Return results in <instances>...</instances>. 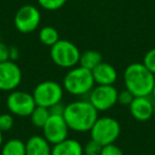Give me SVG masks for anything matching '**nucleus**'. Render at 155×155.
I'll return each mask as SVG.
<instances>
[{
    "instance_id": "nucleus-14",
    "label": "nucleus",
    "mask_w": 155,
    "mask_h": 155,
    "mask_svg": "<svg viewBox=\"0 0 155 155\" xmlns=\"http://www.w3.org/2000/svg\"><path fill=\"white\" fill-rule=\"evenodd\" d=\"M52 144L44 136L33 135L26 142V155H51Z\"/></svg>"
},
{
    "instance_id": "nucleus-19",
    "label": "nucleus",
    "mask_w": 155,
    "mask_h": 155,
    "mask_svg": "<svg viewBox=\"0 0 155 155\" xmlns=\"http://www.w3.org/2000/svg\"><path fill=\"white\" fill-rule=\"evenodd\" d=\"M50 116V110L49 108L43 107V106H37L34 108L32 114L30 115V120L34 127L43 129L45 123L47 122L48 118Z\"/></svg>"
},
{
    "instance_id": "nucleus-18",
    "label": "nucleus",
    "mask_w": 155,
    "mask_h": 155,
    "mask_svg": "<svg viewBox=\"0 0 155 155\" xmlns=\"http://www.w3.org/2000/svg\"><path fill=\"white\" fill-rule=\"evenodd\" d=\"M38 38L43 45L51 48L54 44L60 41V35L55 28L51 26H45L39 30Z\"/></svg>"
},
{
    "instance_id": "nucleus-7",
    "label": "nucleus",
    "mask_w": 155,
    "mask_h": 155,
    "mask_svg": "<svg viewBox=\"0 0 155 155\" xmlns=\"http://www.w3.org/2000/svg\"><path fill=\"white\" fill-rule=\"evenodd\" d=\"M5 104L8 110L12 115L18 117H30L34 108L36 107V103L32 94L17 89L9 94Z\"/></svg>"
},
{
    "instance_id": "nucleus-31",
    "label": "nucleus",
    "mask_w": 155,
    "mask_h": 155,
    "mask_svg": "<svg viewBox=\"0 0 155 155\" xmlns=\"http://www.w3.org/2000/svg\"><path fill=\"white\" fill-rule=\"evenodd\" d=\"M154 115H155V103H154Z\"/></svg>"
},
{
    "instance_id": "nucleus-5",
    "label": "nucleus",
    "mask_w": 155,
    "mask_h": 155,
    "mask_svg": "<svg viewBox=\"0 0 155 155\" xmlns=\"http://www.w3.org/2000/svg\"><path fill=\"white\" fill-rule=\"evenodd\" d=\"M81 52L79 48L67 39H60L50 48V58L56 66L71 69L80 62Z\"/></svg>"
},
{
    "instance_id": "nucleus-20",
    "label": "nucleus",
    "mask_w": 155,
    "mask_h": 155,
    "mask_svg": "<svg viewBox=\"0 0 155 155\" xmlns=\"http://www.w3.org/2000/svg\"><path fill=\"white\" fill-rule=\"evenodd\" d=\"M67 0H37L39 7L46 11H56L60 10L66 3Z\"/></svg>"
},
{
    "instance_id": "nucleus-21",
    "label": "nucleus",
    "mask_w": 155,
    "mask_h": 155,
    "mask_svg": "<svg viewBox=\"0 0 155 155\" xmlns=\"http://www.w3.org/2000/svg\"><path fill=\"white\" fill-rule=\"evenodd\" d=\"M102 146L99 142L91 139L83 146V154L84 155H100Z\"/></svg>"
},
{
    "instance_id": "nucleus-3",
    "label": "nucleus",
    "mask_w": 155,
    "mask_h": 155,
    "mask_svg": "<svg viewBox=\"0 0 155 155\" xmlns=\"http://www.w3.org/2000/svg\"><path fill=\"white\" fill-rule=\"evenodd\" d=\"M63 88L71 96L81 97L89 95L95 87L93 73L91 70L81 66L69 69L63 79Z\"/></svg>"
},
{
    "instance_id": "nucleus-27",
    "label": "nucleus",
    "mask_w": 155,
    "mask_h": 155,
    "mask_svg": "<svg viewBox=\"0 0 155 155\" xmlns=\"http://www.w3.org/2000/svg\"><path fill=\"white\" fill-rule=\"evenodd\" d=\"M19 56H20L19 49L17 47H15V46H11L10 47V61L16 62L19 58Z\"/></svg>"
},
{
    "instance_id": "nucleus-10",
    "label": "nucleus",
    "mask_w": 155,
    "mask_h": 155,
    "mask_svg": "<svg viewBox=\"0 0 155 155\" xmlns=\"http://www.w3.org/2000/svg\"><path fill=\"white\" fill-rule=\"evenodd\" d=\"M69 127L63 115L50 114L43 127V136L53 146L68 138Z\"/></svg>"
},
{
    "instance_id": "nucleus-24",
    "label": "nucleus",
    "mask_w": 155,
    "mask_h": 155,
    "mask_svg": "<svg viewBox=\"0 0 155 155\" xmlns=\"http://www.w3.org/2000/svg\"><path fill=\"white\" fill-rule=\"evenodd\" d=\"M100 155H124L120 148L115 143H110L102 147Z\"/></svg>"
},
{
    "instance_id": "nucleus-30",
    "label": "nucleus",
    "mask_w": 155,
    "mask_h": 155,
    "mask_svg": "<svg viewBox=\"0 0 155 155\" xmlns=\"http://www.w3.org/2000/svg\"><path fill=\"white\" fill-rule=\"evenodd\" d=\"M153 97V99H154L155 101V83H154V87H153V91H152V95H151Z\"/></svg>"
},
{
    "instance_id": "nucleus-16",
    "label": "nucleus",
    "mask_w": 155,
    "mask_h": 155,
    "mask_svg": "<svg viewBox=\"0 0 155 155\" xmlns=\"http://www.w3.org/2000/svg\"><path fill=\"white\" fill-rule=\"evenodd\" d=\"M102 62H103V58L100 52L96 51V50H86L81 53L79 66L91 71Z\"/></svg>"
},
{
    "instance_id": "nucleus-6",
    "label": "nucleus",
    "mask_w": 155,
    "mask_h": 155,
    "mask_svg": "<svg viewBox=\"0 0 155 155\" xmlns=\"http://www.w3.org/2000/svg\"><path fill=\"white\" fill-rule=\"evenodd\" d=\"M32 95L37 106L50 108L62 102L64 97V88L60 83L48 80L37 84Z\"/></svg>"
},
{
    "instance_id": "nucleus-9",
    "label": "nucleus",
    "mask_w": 155,
    "mask_h": 155,
    "mask_svg": "<svg viewBox=\"0 0 155 155\" xmlns=\"http://www.w3.org/2000/svg\"><path fill=\"white\" fill-rule=\"evenodd\" d=\"M41 15L35 5H26L20 7L14 16V26L20 33H32L39 27Z\"/></svg>"
},
{
    "instance_id": "nucleus-25",
    "label": "nucleus",
    "mask_w": 155,
    "mask_h": 155,
    "mask_svg": "<svg viewBox=\"0 0 155 155\" xmlns=\"http://www.w3.org/2000/svg\"><path fill=\"white\" fill-rule=\"evenodd\" d=\"M134 96L130 93L129 91L124 89V91H120L118 94V103H120L123 106H130V104L132 103V101L134 100Z\"/></svg>"
},
{
    "instance_id": "nucleus-12",
    "label": "nucleus",
    "mask_w": 155,
    "mask_h": 155,
    "mask_svg": "<svg viewBox=\"0 0 155 155\" xmlns=\"http://www.w3.org/2000/svg\"><path fill=\"white\" fill-rule=\"evenodd\" d=\"M130 113L135 120L146 122L154 115V102L148 97H135L129 106Z\"/></svg>"
},
{
    "instance_id": "nucleus-26",
    "label": "nucleus",
    "mask_w": 155,
    "mask_h": 155,
    "mask_svg": "<svg viewBox=\"0 0 155 155\" xmlns=\"http://www.w3.org/2000/svg\"><path fill=\"white\" fill-rule=\"evenodd\" d=\"M10 61V47L7 44L0 41V63Z\"/></svg>"
},
{
    "instance_id": "nucleus-2",
    "label": "nucleus",
    "mask_w": 155,
    "mask_h": 155,
    "mask_svg": "<svg viewBox=\"0 0 155 155\" xmlns=\"http://www.w3.org/2000/svg\"><path fill=\"white\" fill-rule=\"evenodd\" d=\"M123 82L134 97H148L152 95L155 75L142 63H132L124 69Z\"/></svg>"
},
{
    "instance_id": "nucleus-15",
    "label": "nucleus",
    "mask_w": 155,
    "mask_h": 155,
    "mask_svg": "<svg viewBox=\"0 0 155 155\" xmlns=\"http://www.w3.org/2000/svg\"><path fill=\"white\" fill-rule=\"evenodd\" d=\"M51 155H84L83 146L73 138H66L63 141L52 146Z\"/></svg>"
},
{
    "instance_id": "nucleus-22",
    "label": "nucleus",
    "mask_w": 155,
    "mask_h": 155,
    "mask_svg": "<svg viewBox=\"0 0 155 155\" xmlns=\"http://www.w3.org/2000/svg\"><path fill=\"white\" fill-rule=\"evenodd\" d=\"M14 127V117L11 113H5L0 115V130L8 132Z\"/></svg>"
},
{
    "instance_id": "nucleus-23",
    "label": "nucleus",
    "mask_w": 155,
    "mask_h": 155,
    "mask_svg": "<svg viewBox=\"0 0 155 155\" xmlns=\"http://www.w3.org/2000/svg\"><path fill=\"white\" fill-rule=\"evenodd\" d=\"M142 64L155 75V48L149 50L143 56Z\"/></svg>"
},
{
    "instance_id": "nucleus-29",
    "label": "nucleus",
    "mask_w": 155,
    "mask_h": 155,
    "mask_svg": "<svg viewBox=\"0 0 155 155\" xmlns=\"http://www.w3.org/2000/svg\"><path fill=\"white\" fill-rule=\"evenodd\" d=\"M2 144H3V132L0 130V149H1Z\"/></svg>"
},
{
    "instance_id": "nucleus-8",
    "label": "nucleus",
    "mask_w": 155,
    "mask_h": 155,
    "mask_svg": "<svg viewBox=\"0 0 155 155\" xmlns=\"http://www.w3.org/2000/svg\"><path fill=\"white\" fill-rule=\"evenodd\" d=\"M119 91L114 85H97L88 95V101L98 112H106L118 103Z\"/></svg>"
},
{
    "instance_id": "nucleus-13",
    "label": "nucleus",
    "mask_w": 155,
    "mask_h": 155,
    "mask_svg": "<svg viewBox=\"0 0 155 155\" xmlns=\"http://www.w3.org/2000/svg\"><path fill=\"white\" fill-rule=\"evenodd\" d=\"M91 73L97 85H114L118 78L116 68L106 62L100 63L91 70Z\"/></svg>"
},
{
    "instance_id": "nucleus-4",
    "label": "nucleus",
    "mask_w": 155,
    "mask_h": 155,
    "mask_svg": "<svg viewBox=\"0 0 155 155\" xmlns=\"http://www.w3.org/2000/svg\"><path fill=\"white\" fill-rule=\"evenodd\" d=\"M91 139L99 142L102 147L115 143L121 133V125L113 117H98L89 131Z\"/></svg>"
},
{
    "instance_id": "nucleus-17",
    "label": "nucleus",
    "mask_w": 155,
    "mask_h": 155,
    "mask_svg": "<svg viewBox=\"0 0 155 155\" xmlns=\"http://www.w3.org/2000/svg\"><path fill=\"white\" fill-rule=\"evenodd\" d=\"M0 155H26V142L18 138L8 140L1 147Z\"/></svg>"
},
{
    "instance_id": "nucleus-11",
    "label": "nucleus",
    "mask_w": 155,
    "mask_h": 155,
    "mask_svg": "<svg viewBox=\"0 0 155 155\" xmlns=\"http://www.w3.org/2000/svg\"><path fill=\"white\" fill-rule=\"evenodd\" d=\"M22 80V72L16 62L0 63V91L11 93L17 89Z\"/></svg>"
},
{
    "instance_id": "nucleus-28",
    "label": "nucleus",
    "mask_w": 155,
    "mask_h": 155,
    "mask_svg": "<svg viewBox=\"0 0 155 155\" xmlns=\"http://www.w3.org/2000/svg\"><path fill=\"white\" fill-rule=\"evenodd\" d=\"M64 110H65V105H63L62 102L55 104V105H53L52 107L49 108L50 114H55V115H63Z\"/></svg>"
},
{
    "instance_id": "nucleus-1",
    "label": "nucleus",
    "mask_w": 155,
    "mask_h": 155,
    "mask_svg": "<svg viewBox=\"0 0 155 155\" xmlns=\"http://www.w3.org/2000/svg\"><path fill=\"white\" fill-rule=\"evenodd\" d=\"M98 113L88 100H77L65 105L63 116L70 131L85 133L93 127L99 117Z\"/></svg>"
}]
</instances>
